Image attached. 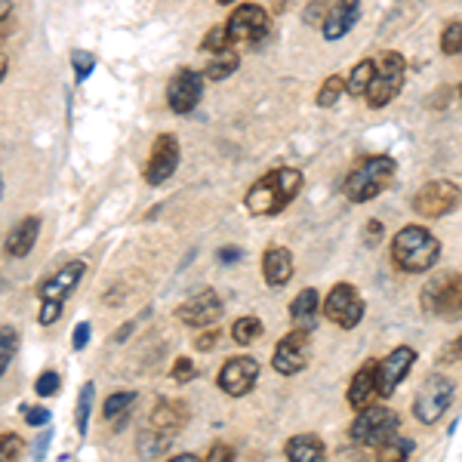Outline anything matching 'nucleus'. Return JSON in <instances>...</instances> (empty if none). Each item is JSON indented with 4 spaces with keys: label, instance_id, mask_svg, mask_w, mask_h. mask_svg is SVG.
Instances as JSON below:
<instances>
[{
    "label": "nucleus",
    "instance_id": "nucleus-1",
    "mask_svg": "<svg viewBox=\"0 0 462 462\" xmlns=\"http://www.w3.org/2000/svg\"><path fill=\"white\" fill-rule=\"evenodd\" d=\"M302 191V173L296 167H278L250 185L244 207L253 216H278Z\"/></svg>",
    "mask_w": 462,
    "mask_h": 462
},
{
    "label": "nucleus",
    "instance_id": "nucleus-2",
    "mask_svg": "<svg viewBox=\"0 0 462 462\" xmlns=\"http://www.w3.org/2000/svg\"><path fill=\"white\" fill-rule=\"evenodd\" d=\"M441 256V244L422 226H407L392 237V263L407 274H422Z\"/></svg>",
    "mask_w": 462,
    "mask_h": 462
},
{
    "label": "nucleus",
    "instance_id": "nucleus-3",
    "mask_svg": "<svg viewBox=\"0 0 462 462\" xmlns=\"http://www.w3.org/2000/svg\"><path fill=\"white\" fill-rule=\"evenodd\" d=\"M394 158H385V154H370L364 158L352 173L342 182V195H346L352 204H367L376 195H383L394 179Z\"/></svg>",
    "mask_w": 462,
    "mask_h": 462
},
{
    "label": "nucleus",
    "instance_id": "nucleus-4",
    "mask_svg": "<svg viewBox=\"0 0 462 462\" xmlns=\"http://www.w3.org/2000/svg\"><path fill=\"white\" fill-rule=\"evenodd\" d=\"M401 429V420L392 407L383 404H370L364 410H357V420L352 422V438L357 444H367V447H383L385 441H392Z\"/></svg>",
    "mask_w": 462,
    "mask_h": 462
},
{
    "label": "nucleus",
    "instance_id": "nucleus-5",
    "mask_svg": "<svg viewBox=\"0 0 462 462\" xmlns=\"http://www.w3.org/2000/svg\"><path fill=\"white\" fill-rule=\"evenodd\" d=\"M422 309L431 318L459 320L462 318V274H441L422 287Z\"/></svg>",
    "mask_w": 462,
    "mask_h": 462
},
{
    "label": "nucleus",
    "instance_id": "nucleus-6",
    "mask_svg": "<svg viewBox=\"0 0 462 462\" xmlns=\"http://www.w3.org/2000/svg\"><path fill=\"white\" fill-rule=\"evenodd\" d=\"M84 272H87V265L80 263V259H74V263L65 265L56 278H50L41 284L43 309H41V315H37V320H41L43 327L56 324V318L62 315V302L74 293V287H78V281L84 278Z\"/></svg>",
    "mask_w": 462,
    "mask_h": 462
},
{
    "label": "nucleus",
    "instance_id": "nucleus-7",
    "mask_svg": "<svg viewBox=\"0 0 462 462\" xmlns=\"http://www.w3.org/2000/svg\"><path fill=\"white\" fill-rule=\"evenodd\" d=\"M453 383L441 374H431L426 376V383L420 385V392H416L413 398V413L416 420L422 422V426H435L438 420L447 413V407L453 404Z\"/></svg>",
    "mask_w": 462,
    "mask_h": 462
},
{
    "label": "nucleus",
    "instance_id": "nucleus-8",
    "mask_svg": "<svg viewBox=\"0 0 462 462\" xmlns=\"http://www.w3.org/2000/svg\"><path fill=\"white\" fill-rule=\"evenodd\" d=\"M404 74H407V62L401 53H383L376 62V74H374V84L367 89V102L370 108H385L394 96L401 93L404 87Z\"/></svg>",
    "mask_w": 462,
    "mask_h": 462
},
{
    "label": "nucleus",
    "instance_id": "nucleus-9",
    "mask_svg": "<svg viewBox=\"0 0 462 462\" xmlns=\"http://www.w3.org/2000/svg\"><path fill=\"white\" fill-rule=\"evenodd\" d=\"M462 204V189L450 179H435V182H426L420 191L413 195V210L426 219H438V216L453 213Z\"/></svg>",
    "mask_w": 462,
    "mask_h": 462
},
{
    "label": "nucleus",
    "instance_id": "nucleus-10",
    "mask_svg": "<svg viewBox=\"0 0 462 462\" xmlns=\"http://www.w3.org/2000/svg\"><path fill=\"white\" fill-rule=\"evenodd\" d=\"M324 315L342 330H355L364 320V300L352 284H337L324 300Z\"/></svg>",
    "mask_w": 462,
    "mask_h": 462
},
{
    "label": "nucleus",
    "instance_id": "nucleus-11",
    "mask_svg": "<svg viewBox=\"0 0 462 462\" xmlns=\"http://www.w3.org/2000/svg\"><path fill=\"white\" fill-rule=\"evenodd\" d=\"M272 22H268V13L256 4H241L231 19L226 22V32L231 37V43H259L268 34Z\"/></svg>",
    "mask_w": 462,
    "mask_h": 462
},
{
    "label": "nucleus",
    "instance_id": "nucleus-12",
    "mask_svg": "<svg viewBox=\"0 0 462 462\" xmlns=\"http://www.w3.org/2000/svg\"><path fill=\"white\" fill-rule=\"evenodd\" d=\"M309 342H311V333L309 330H290L284 339L274 346V355H272V367L278 370L281 376H296L300 370H305L309 364Z\"/></svg>",
    "mask_w": 462,
    "mask_h": 462
},
{
    "label": "nucleus",
    "instance_id": "nucleus-13",
    "mask_svg": "<svg viewBox=\"0 0 462 462\" xmlns=\"http://www.w3.org/2000/svg\"><path fill=\"white\" fill-rule=\"evenodd\" d=\"M413 364H416V352L407 346H398L385 361H379V367H376V394L379 398H392V394L398 392V385L407 379L410 370H413Z\"/></svg>",
    "mask_w": 462,
    "mask_h": 462
},
{
    "label": "nucleus",
    "instance_id": "nucleus-14",
    "mask_svg": "<svg viewBox=\"0 0 462 462\" xmlns=\"http://www.w3.org/2000/svg\"><path fill=\"white\" fill-rule=\"evenodd\" d=\"M200 96H204V78L191 69H179L167 84V106L176 115H189L198 108Z\"/></svg>",
    "mask_w": 462,
    "mask_h": 462
},
{
    "label": "nucleus",
    "instance_id": "nucleus-15",
    "mask_svg": "<svg viewBox=\"0 0 462 462\" xmlns=\"http://www.w3.org/2000/svg\"><path fill=\"white\" fill-rule=\"evenodd\" d=\"M259 379V364L253 361V357L241 355V357H231L226 361V367L219 370V389L231 394V398H244V394L253 392V385H256Z\"/></svg>",
    "mask_w": 462,
    "mask_h": 462
},
{
    "label": "nucleus",
    "instance_id": "nucleus-16",
    "mask_svg": "<svg viewBox=\"0 0 462 462\" xmlns=\"http://www.w3.org/2000/svg\"><path fill=\"white\" fill-rule=\"evenodd\" d=\"M179 167V143L170 133L154 139L152 145V158L145 163V182L148 185H163Z\"/></svg>",
    "mask_w": 462,
    "mask_h": 462
},
{
    "label": "nucleus",
    "instance_id": "nucleus-17",
    "mask_svg": "<svg viewBox=\"0 0 462 462\" xmlns=\"http://www.w3.org/2000/svg\"><path fill=\"white\" fill-rule=\"evenodd\" d=\"M176 315L189 327H213L216 320L222 318V300L213 290H200L198 296H191V300H185L179 305Z\"/></svg>",
    "mask_w": 462,
    "mask_h": 462
},
{
    "label": "nucleus",
    "instance_id": "nucleus-18",
    "mask_svg": "<svg viewBox=\"0 0 462 462\" xmlns=\"http://www.w3.org/2000/svg\"><path fill=\"white\" fill-rule=\"evenodd\" d=\"M361 19V0H339L330 10V16L324 19V37L327 41H339L355 28V22Z\"/></svg>",
    "mask_w": 462,
    "mask_h": 462
},
{
    "label": "nucleus",
    "instance_id": "nucleus-19",
    "mask_svg": "<svg viewBox=\"0 0 462 462\" xmlns=\"http://www.w3.org/2000/svg\"><path fill=\"white\" fill-rule=\"evenodd\" d=\"M263 278L272 287H284L293 278V253L287 247H272L263 256Z\"/></svg>",
    "mask_w": 462,
    "mask_h": 462
},
{
    "label": "nucleus",
    "instance_id": "nucleus-20",
    "mask_svg": "<svg viewBox=\"0 0 462 462\" xmlns=\"http://www.w3.org/2000/svg\"><path fill=\"white\" fill-rule=\"evenodd\" d=\"M376 367H379V361H367L355 374L352 385H348V404L355 410L370 407V401L376 398Z\"/></svg>",
    "mask_w": 462,
    "mask_h": 462
},
{
    "label": "nucleus",
    "instance_id": "nucleus-21",
    "mask_svg": "<svg viewBox=\"0 0 462 462\" xmlns=\"http://www.w3.org/2000/svg\"><path fill=\"white\" fill-rule=\"evenodd\" d=\"M318 311H320V296L315 287H305L302 293L290 302V320H293V327H300V330H309V333L315 330Z\"/></svg>",
    "mask_w": 462,
    "mask_h": 462
},
{
    "label": "nucleus",
    "instance_id": "nucleus-22",
    "mask_svg": "<svg viewBox=\"0 0 462 462\" xmlns=\"http://www.w3.org/2000/svg\"><path fill=\"white\" fill-rule=\"evenodd\" d=\"M37 235H41V219L37 216H28V219H22L16 228L10 231V237H6V253L10 256H28L32 247L37 244Z\"/></svg>",
    "mask_w": 462,
    "mask_h": 462
},
{
    "label": "nucleus",
    "instance_id": "nucleus-23",
    "mask_svg": "<svg viewBox=\"0 0 462 462\" xmlns=\"http://www.w3.org/2000/svg\"><path fill=\"white\" fill-rule=\"evenodd\" d=\"M290 462H327V447L318 435H296L284 447Z\"/></svg>",
    "mask_w": 462,
    "mask_h": 462
},
{
    "label": "nucleus",
    "instance_id": "nucleus-24",
    "mask_svg": "<svg viewBox=\"0 0 462 462\" xmlns=\"http://www.w3.org/2000/svg\"><path fill=\"white\" fill-rule=\"evenodd\" d=\"M185 416L189 413H185L182 401H161L152 413V429L163 431V435H176L185 426Z\"/></svg>",
    "mask_w": 462,
    "mask_h": 462
},
{
    "label": "nucleus",
    "instance_id": "nucleus-25",
    "mask_svg": "<svg viewBox=\"0 0 462 462\" xmlns=\"http://www.w3.org/2000/svg\"><path fill=\"white\" fill-rule=\"evenodd\" d=\"M173 444V435H163V431H158V429H143L139 431V441H136V447H139V457L143 459H154V457H161L167 447Z\"/></svg>",
    "mask_w": 462,
    "mask_h": 462
},
{
    "label": "nucleus",
    "instance_id": "nucleus-26",
    "mask_svg": "<svg viewBox=\"0 0 462 462\" xmlns=\"http://www.w3.org/2000/svg\"><path fill=\"white\" fill-rule=\"evenodd\" d=\"M374 74H376V62L374 59H364V62H357L352 69V74H348L346 89L352 96H367L370 84H374Z\"/></svg>",
    "mask_w": 462,
    "mask_h": 462
},
{
    "label": "nucleus",
    "instance_id": "nucleus-27",
    "mask_svg": "<svg viewBox=\"0 0 462 462\" xmlns=\"http://www.w3.org/2000/svg\"><path fill=\"white\" fill-rule=\"evenodd\" d=\"M410 453H413V441H410V438L394 435L392 441H385L383 447H379L376 462H407Z\"/></svg>",
    "mask_w": 462,
    "mask_h": 462
},
{
    "label": "nucleus",
    "instance_id": "nucleus-28",
    "mask_svg": "<svg viewBox=\"0 0 462 462\" xmlns=\"http://www.w3.org/2000/svg\"><path fill=\"white\" fill-rule=\"evenodd\" d=\"M237 65H241V56H237L235 50H226V53H216L213 62L207 65L204 78H210V80H226L228 74H235V71H237Z\"/></svg>",
    "mask_w": 462,
    "mask_h": 462
},
{
    "label": "nucleus",
    "instance_id": "nucleus-29",
    "mask_svg": "<svg viewBox=\"0 0 462 462\" xmlns=\"http://www.w3.org/2000/svg\"><path fill=\"white\" fill-rule=\"evenodd\" d=\"M259 337H263V320L259 318H241L231 327V339H235L237 346H253Z\"/></svg>",
    "mask_w": 462,
    "mask_h": 462
},
{
    "label": "nucleus",
    "instance_id": "nucleus-30",
    "mask_svg": "<svg viewBox=\"0 0 462 462\" xmlns=\"http://www.w3.org/2000/svg\"><path fill=\"white\" fill-rule=\"evenodd\" d=\"M342 93H346V78H339V74H330V78L320 84L315 102H318L320 108H333L342 99Z\"/></svg>",
    "mask_w": 462,
    "mask_h": 462
},
{
    "label": "nucleus",
    "instance_id": "nucleus-31",
    "mask_svg": "<svg viewBox=\"0 0 462 462\" xmlns=\"http://www.w3.org/2000/svg\"><path fill=\"white\" fill-rule=\"evenodd\" d=\"M133 401H136V394L133 392H117V394H111V398L106 401V407H102V416H106L108 422H124V416L130 413V407H133Z\"/></svg>",
    "mask_w": 462,
    "mask_h": 462
},
{
    "label": "nucleus",
    "instance_id": "nucleus-32",
    "mask_svg": "<svg viewBox=\"0 0 462 462\" xmlns=\"http://www.w3.org/2000/svg\"><path fill=\"white\" fill-rule=\"evenodd\" d=\"M16 348H19V333L13 330V327H0V376L6 374Z\"/></svg>",
    "mask_w": 462,
    "mask_h": 462
},
{
    "label": "nucleus",
    "instance_id": "nucleus-33",
    "mask_svg": "<svg viewBox=\"0 0 462 462\" xmlns=\"http://www.w3.org/2000/svg\"><path fill=\"white\" fill-rule=\"evenodd\" d=\"M93 394H96L93 383H87L84 389H80V394H78V416H74V422H78L80 435H87V431H89V410H93Z\"/></svg>",
    "mask_w": 462,
    "mask_h": 462
},
{
    "label": "nucleus",
    "instance_id": "nucleus-34",
    "mask_svg": "<svg viewBox=\"0 0 462 462\" xmlns=\"http://www.w3.org/2000/svg\"><path fill=\"white\" fill-rule=\"evenodd\" d=\"M441 53L444 56H459L462 53V22H450L441 34Z\"/></svg>",
    "mask_w": 462,
    "mask_h": 462
},
{
    "label": "nucleus",
    "instance_id": "nucleus-35",
    "mask_svg": "<svg viewBox=\"0 0 462 462\" xmlns=\"http://www.w3.org/2000/svg\"><path fill=\"white\" fill-rule=\"evenodd\" d=\"M71 69H74V80H78V84H84V80L96 69V56L87 53V50H74V53H71Z\"/></svg>",
    "mask_w": 462,
    "mask_h": 462
},
{
    "label": "nucleus",
    "instance_id": "nucleus-36",
    "mask_svg": "<svg viewBox=\"0 0 462 462\" xmlns=\"http://www.w3.org/2000/svg\"><path fill=\"white\" fill-rule=\"evenodd\" d=\"M200 47L210 50V53H226V50H231V37H228V32H226V25H216V28H210Z\"/></svg>",
    "mask_w": 462,
    "mask_h": 462
},
{
    "label": "nucleus",
    "instance_id": "nucleus-37",
    "mask_svg": "<svg viewBox=\"0 0 462 462\" xmlns=\"http://www.w3.org/2000/svg\"><path fill=\"white\" fill-rule=\"evenodd\" d=\"M337 4L339 0H309V6H305V22H309V25L311 22H324Z\"/></svg>",
    "mask_w": 462,
    "mask_h": 462
},
{
    "label": "nucleus",
    "instance_id": "nucleus-38",
    "mask_svg": "<svg viewBox=\"0 0 462 462\" xmlns=\"http://www.w3.org/2000/svg\"><path fill=\"white\" fill-rule=\"evenodd\" d=\"M22 453L19 435H0V462H16Z\"/></svg>",
    "mask_w": 462,
    "mask_h": 462
},
{
    "label": "nucleus",
    "instance_id": "nucleus-39",
    "mask_svg": "<svg viewBox=\"0 0 462 462\" xmlns=\"http://www.w3.org/2000/svg\"><path fill=\"white\" fill-rule=\"evenodd\" d=\"M59 374H53V370H47V374H41V379L34 383V392L41 394V398H53V394L59 392Z\"/></svg>",
    "mask_w": 462,
    "mask_h": 462
},
{
    "label": "nucleus",
    "instance_id": "nucleus-40",
    "mask_svg": "<svg viewBox=\"0 0 462 462\" xmlns=\"http://www.w3.org/2000/svg\"><path fill=\"white\" fill-rule=\"evenodd\" d=\"M195 374H198V370H195V364H191V357H176V364H173V379H176V383H189Z\"/></svg>",
    "mask_w": 462,
    "mask_h": 462
},
{
    "label": "nucleus",
    "instance_id": "nucleus-41",
    "mask_svg": "<svg viewBox=\"0 0 462 462\" xmlns=\"http://www.w3.org/2000/svg\"><path fill=\"white\" fill-rule=\"evenodd\" d=\"M22 413H25L28 426H47V422H50V410L47 407H25Z\"/></svg>",
    "mask_w": 462,
    "mask_h": 462
},
{
    "label": "nucleus",
    "instance_id": "nucleus-42",
    "mask_svg": "<svg viewBox=\"0 0 462 462\" xmlns=\"http://www.w3.org/2000/svg\"><path fill=\"white\" fill-rule=\"evenodd\" d=\"M207 462H235V450L228 444H216L210 453H207Z\"/></svg>",
    "mask_w": 462,
    "mask_h": 462
},
{
    "label": "nucleus",
    "instance_id": "nucleus-43",
    "mask_svg": "<svg viewBox=\"0 0 462 462\" xmlns=\"http://www.w3.org/2000/svg\"><path fill=\"white\" fill-rule=\"evenodd\" d=\"M216 342H219V330H207V333H200L195 346H198V352H210Z\"/></svg>",
    "mask_w": 462,
    "mask_h": 462
},
{
    "label": "nucleus",
    "instance_id": "nucleus-44",
    "mask_svg": "<svg viewBox=\"0 0 462 462\" xmlns=\"http://www.w3.org/2000/svg\"><path fill=\"white\" fill-rule=\"evenodd\" d=\"M74 348H78V352H80V348H87V342H89V324H78V327H74Z\"/></svg>",
    "mask_w": 462,
    "mask_h": 462
},
{
    "label": "nucleus",
    "instance_id": "nucleus-45",
    "mask_svg": "<svg viewBox=\"0 0 462 462\" xmlns=\"http://www.w3.org/2000/svg\"><path fill=\"white\" fill-rule=\"evenodd\" d=\"M379 241H383V226H379L376 219H370L367 222V244H370V247H376Z\"/></svg>",
    "mask_w": 462,
    "mask_h": 462
},
{
    "label": "nucleus",
    "instance_id": "nucleus-46",
    "mask_svg": "<svg viewBox=\"0 0 462 462\" xmlns=\"http://www.w3.org/2000/svg\"><path fill=\"white\" fill-rule=\"evenodd\" d=\"M216 256H219L222 265H235L237 259H241V250H237V247H222L219 253H216Z\"/></svg>",
    "mask_w": 462,
    "mask_h": 462
},
{
    "label": "nucleus",
    "instance_id": "nucleus-47",
    "mask_svg": "<svg viewBox=\"0 0 462 462\" xmlns=\"http://www.w3.org/2000/svg\"><path fill=\"white\" fill-rule=\"evenodd\" d=\"M457 357H462V337H459L457 342H453V346H447V348H444V357H441V361H457Z\"/></svg>",
    "mask_w": 462,
    "mask_h": 462
},
{
    "label": "nucleus",
    "instance_id": "nucleus-48",
    "mask_svg": "<svg viewBox=\"0 0 462 462\" xmlns=\"http://www.w3.org/2000/svg\"><path fill=\"white\" fill-rule=\"evenodd\" d=\"M50 438H53V431H43V438H37V444H34V457L37 459H43V453H47V444H50Z\"/></svg>",
    "mask_w": 462,
    "mask_h": 462
},
{
    "label": "nucleus",
    "instance_id": "nucleus-49",
    "mask_svg": "<svg viewBox=\"0 0 462 462\" xmlns=\"http://www.w3.org/2000/svg\"><path fill=\"white\" fill-rule=\"evenodd\" d=\"M13 16V0H0V22H6Z\"/></svg>",
    "mask_w": 462,
    "mask_h": 462
},
{
    "label": "nucleus",
    "instance_id": "nucleus-50",
    "mask_svg": "<svg viewBox=\"0 0 462 462\" xmlns=\"http://www.w3.org/2000/svg\"><path fill=\"white\" fill-rule=\"evenodd\" d=\"M167 462H200L195 453H179V457H173V459H167Z\"/></svg>",
    "mask_w": 462,
    "mask_h": 462
},
{
    "label": "nucleus",
    "instance_id": "nucleus-51",
    "mask_svg": "<svg viewBox=\"0 0 462 462\" xmlns=\"http://www.w3.org/2000/svg\"><path fill=\"white\" fill-rule=\"evenodd\" d=\"M6 69H10V62H6V56H0V80L6 78Z\"/></svg>",
    "mask_w": 462,
    "mask_h": 462
},
{
    "label": "nucleus",
    "instance_id": "nucleus-52",
    "mask_svg": "<svg viewBox=\"0 0 462 462\" xmlns=\"http://www.w3.org/2000/svg\"><path fill=\"white\" fill-rule=\"evenodd\" d=\"M219 4H222V6H226V4H235V0H219Z\"/></svg>",
    "mask_w": 462,
    "mask_h": 462
},
{
    "label": "nucleus",
    "instance_id": "nucleus-53",
    "mask_svg": "<svg viewBox=\"0 0 462 462\" xmlns=\"http://www.w3.org/2000/svg\"><path fill=\"white\" fill-rule=\"evenodd\" d=\"M459 96H462V87H459Z\"/></svg>",
    "mask_w": 462,
    "mask_h": 462
}]
</instances>
